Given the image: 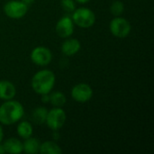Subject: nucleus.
Instances as JSON below:
<instances>
[{
    "instance_id": "18",
    "label": "nucleus",
    "mask_w": 154,
    "mask_h": 154,
    "mask_svg": "<svg viewBox=\"0 0 154 154\" xmlns=\"http://www.w3.org/2000/svg\"><path fill=\"white\" fill-rule=\"evenodd\" d=\"M125 11V4L120 0H116L110 6V12L115 16H120Z\"/></svg>"
},
{
    "instance_id": "16",
    "label": "nucleus",
    "mask_w": 154,
    "mask_h": 154,
    "mask_svg": "<svg viewBox=\"0 0 154 154\" xmlns=\"http://www.w3.org/2000/svg\"><path fill=\"white\" fill-rule=\"evenodd\" d=\"M48 110L43 106L36 107L32 113V119L36 125H42L46 121Z\"/></svg>"
},
{
    "instance_id": "3",
    "label": "nucleus",
    "mask_w": 154,
    "mask_h": 154,
    "mask_svg": "<svg viewBox=\"0 0 154 154\" xmlns=\"http://www.w3.org/2000/svg\"><path fill=\"white\" fill-rule=\"evenodd\" d=\"M71 19L73 23L80 28L92 27L96 23L95 13L87 7H80L72 12Z\"/></svg>"
},
{
    "instance_id": "17",
    "label": "nucleus",
    "mask_w": 154,
    "mask_h": 154,
    "mask_svg": "<svg viewBox=\"0 0 154 154\" xmlns=\"http://www.w3.org/2000/svg\"><path fill=\"white\" fill-rule=\"evenodd\" d=\"M49 97H50L49 103L54 107H62L67 102L66 96L60 91H55L51 93Z\"/></svg>"
},
{
    "instance_id": "14",
    "label": "nucleus",
    "mask_w": 154,
    "mask_h": 154,
    "mask_svg": "<svg viewBox=\"0 0 154 154\" xmlns=\"http://www.w3.org/2000/svg\"><path fill=\"white\" fill-rule=\"evenodd\" d=\"M39 152L42 154H61L62 150L53 141H47L41 143Z\"/></svg>"
},
{
    "instance_id": "1",
    "label": "nucleus",
    "mask_w": 154,
    "mask_h": 154,
    "mask_svg": "<svg viewBox=\"0 0 154 154\" xmlns=\"http://www.w3.org/2000/svg\"><path fill=\"white\" fill-rule=\"evenodd\" d=\"M24 115L23 105L16 100H6L0 106V124L11 125L20 121Z\"/></svg>"
},
{
    "instance_id": "2",
    "label": "nucleus",
    "mask_w": 154,
    "mask_h": 154,
    "mask_svg": "<svg viewBox=\"0 0 154 154\" xmlns=\"http://www.w3.org/2000/svg\"><path fill=\"white\" fill-rule=\"evenodd\" d=\"M55 74L50 69H42L37 71L31 82L32 88L39 95L49 94L55 85Z\"/></svg>"
},
{
    "instance_id": "12",
    "label": "nucleus",
    "mask_w": 154,
    "mask_h": 154,
    "mask_svg": "<svg viewBox=\"0 0 154 154\" xmlns=\"http://www.w3.org/2000/svg\"><path fill=\"white\" fill-rule=\"evenodd\" d=\"M5 153L19 154L23 152V143L17 138H9L3 143Z\"/></svg>"
},
{
    "instance_id": "9",
    "label": "nucleus",
    "mask_w": 154,
    "mask_h": 154,
    "mask_svg": "<svg viewBox=\"0 0 154 154\" xmlns=\"http://www.w3.org/2000/svg\"><path fill=\"white\" fill-rule=\"evenodd\" d=\"M55 30L60 38H69L70 35H72L74 32V23L71 17L65 15L60 18L56 23Z\"/></svg>"
},
{
    "instance_id": "24",
    "label": "nucleus",
    "mask_w": 154,
    "mask_h": 154,
    "mask_svg": "<svg viewBox=\"0 0 154 154\" xmlns=\"http://www.w3.org/2000/svg\"><path fill=\"white\" fill-rule=\"evenodd\" d=\"M4 153H5V149H4V146H3V144H1V143H0V154H4Z\"/></svg>"
},
{
    "instance_id": "20",
    "label": "nucleus",
    "mask_w": 154,
    "mask_h": 154,
    "mask_svg": "<svg viewBox=\"0 0 154 154\" xmlns=\"http://www.w3.org/2000/svg\"><path fill=\"white\" fill-rule=\"evenodd\" d=\"M41 96H42V101L43 103H49V101H50L49 94H44V95H41Z\"/></svg>"
},
{
    "instance_id": "19",
    "label": "nucleus",
    "mask_w": 154,
    "mask_h": 154,
    "mask_svg": "<svg viewBox=\"0 0 154 154\" xmlns=\"http://www.w3.org/2000/svg\"><path fill=\"white\" fill-rule=\"evenodd\" d=\"M60 4L65 12L72 13L76 9V5L74 0H61Z\"/></svg>"
},
{
    "instance_id": "11",
    "label": "nucleus",
    "mask_w": 154,
    "mask_h": 154,
    "mask_svg": "<svg viewBox=\"0 0 154 154\" xmlns=\"http://www.w3.org/2000/svg\"><path fill=\"white\" fill-rule=\"evenodd\" d=\"M16 95L14 85L9 80H0V99L10 100Z\"/></svg>"
},
{
    "instance_id": "6",
    "label": "nucleus",
    "mask_w": 154,
    "mask_h": 154,
    "mask_svg": "<svg viewBox=\"0 0 154 154\" xmlns=\"http://www.w3.org/2000/svg\"><path fill=\"white\" fill-rule=\"evenodd\" d=\"M28 11V5L21 0L8 1L4 6V12L11 19H21Z\"/></svg>"
},
{
    "instance_id": "21",
    "label": "nucleus",
    "mask_w": 154,
    "mask_h": 154,
    "mask_svg": "<svg viewBox=\"0 0 154 154\" xmlns=\"http://www.w3.org/2000/svg\"><path fill=\"white\" fill-rule=\"evenodd\" d=\"M3 138H4V131H3V128H2V126L0 125V143L3 141Z\"/></svg>"
},
{
    "instance_id": "10",
    "label": "nucleus",
    "mask_w": 154,
    "mask_h": 154,
    "mask_svg": "<svg viewBox=\"0 0 154 154\" xmlns=\"http://www.w3.org/2000/svg\"><path fill=\"white\" fill-rule=\"evenodd\" d=\"M80 47H81V44L78 39L69 38V39L65 40L63 43L61 44V51L64 55L70 57V56H74L75 54H77L79 51Z\"/></svg>"
},
{
    "instance_id": "8",
    "label": "nucleus",
    "mask_w": 154,
    "mask_h": 154,
    "mask_svg": "<svg viewBox=\"0 0 154 154\" xmlns=\"http://www.w3.org/2000/svg\"><path fill=\"white\" fill-rule=\"evenodd\" d=\"M70 94H71V97L75 101L79 103H85L92 98L93 89L87 83H79L72 88Z\"/></svg>"
},
{
    "instance_id": "15",
    "label": "nucleus",
    "mask_w": 154,
    "mask_h": 154,
    "mask_svg": "<svg viewBox=\"0 0 154 154\" xmlns=\"http://www.w3.org/2000/svg\"><path fill=\"white\" fill-rule=\"evenodd\" d=\"M17 134L18 135L22 138V139H27L29 137H31L32 135V132H33V128L32 125L30 122L28 121H23L21 122L16 128Z\"/></svg>"
},
{
    "instance_id": "22",
    "label": "nucleus",
    "mask_w": 154,
    "mask_h": 154,
    "mask_svg": "<svg viewBox=\"0 0 154 154\" xmlns=\"http://www.w3.org/2000/svg\"><path fill=\"white\" fill-rule=\"evenodd\" d=\"M22 2H23L25 5H32L35 0H21Z\"/></svg>"
},
{
    "instance_id": "4",
    "label": "nucleus",
    "mask_w": 154,
    "mask_h": 154,
    "mask_svg": "<svg viewBox=\"0 0 154 154\" xmlns=\"http://www.w3.org/2000/svg\"><path fill=\"white\" fill-rule=\"evenodd\" d=\"M66 122V113L61 107H54L48 111L46 125L52 131H58L63 127Z\"/></svg>"
},
{
    "instance_id": "13",
    "label": "nucleus",
    "mask_w": 154,
    "mask_h": 154,
    "mask_svg": "<svg viewBox=\"0 0 154 154\" xmlns=\"http://www.w3.org/2000/svg\"><path fill=\"white\" fill-rule=\"evenodd\" d=\"M41 143L37 138L29 137L23 143V152L28 154H36L40 151Z\"/></svg>"
},
{
    "instance_id": "7",
    "label": "nucleus",
    "mask_w": 154,
    "mask_h": 154,
    "mask_svg": "<svg viewBox=\"0 0 154 154\" xmlns=\"http://www.w3.org/2000/svg\"><path fill=\"white\" fill-rule=\"evenodd\" d=\"M31 60L37 66H47L51 62L52 53L51 51L43 46L35 47L30 55Z\"/></svg>"
},
{
    "instance_id": "23",
    "label": "nucleus",
    "mask_w": 154,
    "mask_h": 154,
    "mask_svg": "<svg viewBox=\"0 0 154 154\" xmlns=\"http://www.w3.org/2000/svg\"><path fill=\"white\" fill-rule=\"evenodd\" d=\"M76 2H78L79 4H87V3H88L90 0H75Z\"/></svg>"
},
{
    "instance_id": "5",
    "label": "nucleus",
    "mask_w": 154,
    "mask_h": 154,
    "mask_svg": "<svg viewBox=\"0 0 154 154\" xmlns=\"http://www.w3.org/2000/svg\"><path fill=\"white\" fill-rule=\"evenodd\" d=\"M109 29L114 36L117 38H125L130 34L132 26L130 22L125 18L116 16L111 20Z\"/></svg>"
}]
</instances>
